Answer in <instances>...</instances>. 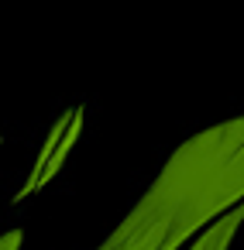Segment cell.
I'll return each instance as SVG.
<instances>
[{"mask_svg":"<svg viewBox=\"0 0 244 250\" xmlns=\"http://www.w3.org/2000/svg\"><path fill=\"white\" fill-rule=\"evenodd\" d=\"M241 216H244V202H241V209H234L230 216H223L193 250H227V243H230V236H234V229H237V223H241Z\"/></svg>","mask_w":244,"mask_h":250,"instance_id":"2","label":"cell"},{"mask_svg":"<svg viewBox=\"0 0 244 250\" xmlns=\"http://www.w3.org/2000/svg\"><path fill=\"white\" fill-rule=\"evenodd\" d=\"M21 240V233H11V236H4L0 240V250H14V243Z\"/></svg>","mask_w":244,"mask_h":250,"instance_id":"3","label":"cell"},{"mask_svg":"<svg viewBox=\"0 0 244 250\" xmlns=\"http://www.w3.org/2000/svg\"><path fill=\"white\" fill-rule=\"evenodd\" d=\"M244 192V120L193 137L100 250H175Z\"/></svg>","mask_w":244,"mask_h":250,"instance_id":"1","label":"cell"}]
</instances>
